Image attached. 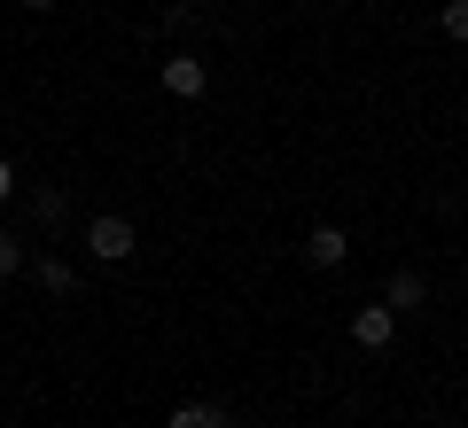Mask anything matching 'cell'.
<instances>
[{
	"mask_svg": "<svg viewBox=\"0 0 468 428\" xmlns=\"http://www.w3.org/2000/svg\"><path fill=\"white\" fill-rule=\"evenodd\" d=\"M16 8H32V16H48V8H55V0H16Z\"/></svg>",
	"mask_w": 468,
	"mask_h": 428,
	"instance_id": "12",
	"label": "cell"
},
{
	"mask_svg": "<svg viewBox=\"0 0 468 428\" xmlns=\"http://www.w3.org/2000/svg\"><path fill=\"white\" fill-rule=\"evenodd\" d=\"M16 273H24V249H16V234L0 226V280H16Z\"/></svg>",
	"mask_w": 468,
	"mask_h": 428,
	"instance_id": "10",
	"label": "cell"
},
{
	"mask_svg": "<svg viewBox=\"0 0 468 428\" xmlns=\"http://www.w3.org/2000/svg\"><path fill=\"white\" fill-rule=\"evenodd\" d=\"M421 297H430V280H421L414 265H399V273L383 280V304H390V312H421Z\"/></svg>",
	"mask_w": 468,
	"mask_h": 428,
	"instance_id": "5",
	"label": "cell"
},
{
	"mask_svg": "<svg viewBox=\"0 0 468 428\" xmlns=\"http://www.w3.org/2000/svg\"><path fill=\"white\" fill-rule=\"evenodd\" d=\"M390 335H399V312H390L383 297L351 312V343H359V350H390Z\"/></svg>",
	"mask_w": 468,
	"mask_h": 428,
	"instance_id": "3",
	"label": "cell"
},
{
	"mask_svg": "<svg viewBox=\"0 0 468 428\" xmlns=\"http://www.w3.org/2000/svg\"><path fill=\"white\" fill-rule=\"evenodd\" d=\"M344 257H351L344 226H313V234H304V265H313V273H335Z\"/></svg>",
	"mask_w": 468,
	"mask_h": 428,
	"instance_id": "4",
	"label": "cell"
},
{
	"mask_svg": "<svg viewBox=\"0 0 468 428\" xmlns=\"http://www.w3.org/2000/svg\"><path fill=\"white\" fill-rule=\"evenodd\" d=\"M24 265H32V280L48 288V297H70V288H79V265L70 257H24Z\"/></svg>",
	"mask_w": 468,
	"mask_h": 428,
	"instance_id": "6",
	"label": "cell"
},
{
	"mask_svg": "<svg viewBox=\"0 0 468 428\" xmlns=\"http://www.w3.org/2000/svg\"><path fill=\"white\" fill-rule=\"evenodd\" d=\"M32 218H39V226H63V218H70V195H63V187H39V195H32Z\"/></svg>",
	"mask_w": 468,
	"mask_h": 428,
	"instance_id": "8",
	"label": "cell"
},
{
	"mask_svg": "<svg viewBox=\"0 0 468 428\" xmlns=\"http://www.w3.org/2000/svg\"><path fill=\"white\" fill-rule=\"evenodd\" d=\"M437 32H445L452 47H468V0H445V16H437Z\"/></svg>",
	"mask_w": 468,
	"mask_h": 428,
	"instance_id": "9",
	"label": "cell"
},
{
	"mask_svg": "<svg viewBox=\"0 0 468 428\" xmlns=\"http://www.w3.org/2000/svg\"><path fill=\"white\" fill-rule=\"evenodd\" d=\"M0 203H16V164L0 156Z\"/></svg>",
	"mask_w": 468,
	"mask_h": 428,
	"instance_id": "11",
	"label": "cell"
},
{
	"mask_svg": "<svg viewBox=\"0 0 468 428\" xmlns=\"http://www.w3.org/2000/svg\"><path fill=\"white\" fill-rule=\"evenodd\" d=\"M165 428H227V412L203 405V397H187V405H172V421H165Z\"/></svg>",
	"mask_w": 468,
	"mask_h": 428,
	"instance_id": "7",
	"label": "cell"
},
{
	"mask_svg": "<svg viewBox=\"0 0 468 428\" xmlns=\"http://www.w3.org/2000/svg\"><path fill=\"white\" fill-rule=\"evenodd\" d=\"M156 78H165L172 101H203V94H211V63H203V55H165Z\"/></svg>",
	"mask_w": 468,
	"mask_h": 428,
	"instance_id": "2",
	"label": "cell"
},
{
	"mask_svg": "<svg viewBox=\"0 0 468 428\" xmlns=\"http://www.w3.org/2000/svg\"><path fill=\"white\" fill-rule=\"evenodd\" d=\"M79 249H86V257H94V265H125V257H133V249H141V226H133V218H125V211H101V218H86Z\"/></svg>",
	"mask_w": 468,
	"mask_h": 428,
	"instance_id": "1",
	"label": "cell"
}]
</instances>
